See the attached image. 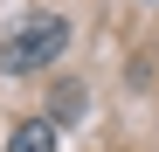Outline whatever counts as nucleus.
Here are the masks:
<instances>
[{"label":"nucleus","instance_id":"obj_1","mask_svg":"<svg viewBox=\"0 0 159 152\" xmlns=\"http://www.w3.org/2000/svg\"><path fill=\"white\" fill-rule=\"evenodd\" d=\"M62 48H69V21L62 14H28L7 42H0V69L7 76H35V69L56 62Z\"/></svg>","mask_w":159,"mask_h":152},{"label":"nucleus","instance_id":"obj_2","mask_svg":"<svg viewBox=\"0 0 159 152\" xmlns=\"http://www.w3.org/2000/svg\"><path fill=\"white\" fill-rule=\"evenodd\" d=\"M7 152H56V124H48V118H28V124H14Z\"/></svg>","mask_w":159,"mask_h":152},{"label":"nucleus","instance_id":"obj_3","mask_svg":"<svg viewBox=\"0 0 159 152\" xmlns=\"http://www.w3.org/2000/svg\"><path fill=\"white\" fill-rule=\"evenodd\" d=\"M48 111H56V118H76V111H83V90H76V83H62L56 97H48Z\"/></svg>","mask_w":159,"mask_h":152}]
</instances>
